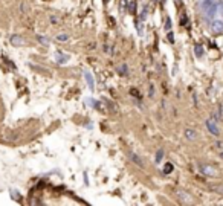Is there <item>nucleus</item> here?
Here are the masks:
<instances>
[{
  "label": "nucleus",
  "instance_id": "obj_2",
  "mask_svg": "<svg viewBox=\"0 0 223 206\" xmlns=\"http://www.w3.org/2000/svg\"><path fill=\"white\" fill-rule=\"evenodd\" d=\"M200 171L205 174V176H209V177H216L217 176V169L211 165H200Z\"/></svg>",
  "mask_w": 223,
  "mask_h": 206
},
{
  "label": "nucleus",
  "instance_id": "obj_10",
  "mask_svg": "<svg viewBox=\"0 0 223 206\" xmlns=\"http://www.w3.org/2000/svg\"><path fill=\"white\" fill-rule=\"evenodd\" d=\"M194 50H196V57H197V58H200V57L203 55V47H202V46L197 44V46L194 47Z\"/></svg>",
  "mask_w": 223,
  "mask_h": 206
},
{
  "label": "nucleus",
  "instance_id": "obj_8",
  "mask_svg": "<svg viewBox=\"0 0 223 206\" xmlns=\"http://www.w3.org/2000/svg\"><path fill=\"white\" fill-rule=\"evenodd\" d=\"M84 78H86V81L89 84V87L93 90V89H95V80H93L92 73H90V72H84Z\"/></svg>",
  "mask_w": 223,
  "mask_h": 206
},
{
  "label": "nucleus",
  "instance_id": "obj_23",
  "mask_svg": "<svg viewBox=\"0 0 223 206\" xmlns=\"http://www.w3.org/2000/svg\"><path fill=\"white\" fill-rule=\"evenodd\" d=\"M129 11H130V12H133V11H134V3H130V6H129Z\"/></svg>",
  "mask_w": 223,
  "mask_h": 206
},
{
  "label": "nucleus",
  "instance_id": "obj_19",
  "mask_svg": "<svg viewBox=\"0 0 223 206\" xmlns=\"http://www.w3.org/2000/svg\"><path fill=\"white\" fill-rule=\"evenodd\" d=\"M11 194L14 196V199H15V200H18V199H20V194H18V192H15L14 189H11Z\"/></svg>",
  "mask_w": 223,
  "mask_h": 206
},
{
  "label": "nucleus",
  "instance_id": "obj_17",
  "mask_svg": "<svg viewBox=\"0 0 223 206\" xmlns=\"http://www.w3.org/2000/svg\"><path fill=\"white\" fill-rule=\"evenodd\" d=\"M87 105H90V107H96V102H95V99L93 98H87Z\"/></svg>",
  "mask_w": 223,
  "mask_h": 206
},
{
  "label": "nucleus",
  "instance_id": "obj_24",
  "mask_svg": "<svg viewBox=\"0 0 223 206\" xmlns=\"http://www.w3.org/2000/svg\"><path fill=\"white\" fill-rule=\"evenodd\" d=\"M168 41H170V43H173V41H174V38H173V34H168Z\"/></svg>",
  "mask_w": 223,
  "mask_h": 206
},
{
  "label": "nucleus",
  "instance_id": "obj_22",
  "mask_svg": "<svg viewBox=\"0 0 223 206\" xmlns=\"http://www.w3.org/2000/svg\"><path fill=\"white\" fill-rule=\"evenodd\" d=\"M130 93H132V95H134V96H139V92H137V90H134V89H132V90H130Z\"/></svg>",
  "mask_w": 223,
  "mask_h": 206
},
{
  "label": "nucleus",
  "instance_id": "obj_16",
  "mask_svg": "<svg viewBox=\"0 0 223 206\" xmlns=\"http://www.w3.org/2000/svg\"><path fill=\"white\" fill-rule=\"evenodd\" d=\"M119 72H121L122 75H127V72H129V69H127V66H125V64H122V66L119 67Z\"/></svg>",
  "mask_w": 223,
  "mask_h": 206
},
{
  "label": "nucleus",
  "instance_id": "obj_5",
  "mask_svg": "<svg viewBox=\"0 0 223 206\" xmlns=\"http://www.w3.org/2000/svg\"><path fill=\"white\" fill-rule=\"evenodd\" d=\"M211 29L214 34H222L223 32V22L222 20H214L211 25Z\"/></svg>",
  "mask_w": 223,
  "mask_h": 206
},
{
  "label": "nucleus",
  "instance_id": "obj_15",
  "mask_svg": "<svg viewBox=\"0 0 223 206\" xmlns=\"http://www.w3.org/2000/svg\"><path fill=\"white\" fill-rule=\"evenodd\" d=\"M37 40H38V43H42V44H45V46L49 44V40H46V37H43V35H37Z\"/></svg>",
  "mask_w": 223,
  "mask_h": 206
},
{
  "label": "nucleus",
  "instance_id": "obj_3",
  "mask_svg": "<svg viewBox=\"0 0 223 206\" xmlns=\"http://www.w3.org/2000/svg\"><path fill=\"white\" fill-rule=\"evenodd\" d=\"M206 128H208V131L213 136H219V133H220V130H219V127H217V124H216L214 119H208L206 121Z\"/></svg>",
  "mask_w": 223,
  "mask_h": 206
},
{
  "label": "nucleus",
  "instance_id": "obj_6",
  "mask_svg": "<svg viewBox=\"0 0 223 206\" xmlns=\"http://www.w3.org/2000/svg\"><path fill=\"white\" fill-rule=\"evenodd\" d=\"M9 41H11L12 46H23V44H25V40H23L20 35H17V34L11 35V37H9Z\"/></svg>",
  "mask_w": 223,
  "mask_h": 206
},
{
  "label": "nucleus",
  "instance_id": "obj_1",
  "mask_svg": "<svg viewBox=\"0 0 223 206\" xmlns=\"http://www.w3.org/2000/svg\"><path fill=\"white\" fill-rule=\"evenodd\" d=\"M176 194L179 196V200H180L183 205H188V203L191 205V203H193V199H191V196H189L186 191H183V189H177Z\"/></svg>",
  "mask_w": 223,
  "mask_h": 206
},
{
  "label": "nucleus",
  "instance_id": "obj_12",
  "mask_svg": "<svg viewBox=\"0 0 223 206\" xmlns=\"http://www.w3.org/2000/svg\"><path fill=\"white\" fill-rule=\"evenodd\" d=\"M211 189H213V191H216V192H219V194H222V196H223V183H220V185H216V186H211Z\"/></svg>",
  "mask_w": 223,
  "mask_h": 206
},
{
  "label": "nucleus",
  "instance_id": "obj_20",
  "mask_svg": "<svg viewBox=\"0 0 223 206\" xmlns=\"http://www.w3.org/2000/svg\"><path fill=\"white\" fill-rule=\"evenodd\" d=\"M148 95H150V96L154 95V87H153V85H150V89H148Z\"/></svg>",
  "mask_w": 223,
  "mask_h": 206
},
{
  "label": "nucleus",
  "instance_id": "obj_9",
  "mask_svg": "<svg viewBox=\"0 0 223 206\" xmlns=\"http://www.w3.org/2000/svg\"><path fill=\"white\" fill-rule=\"evenodd\" d=\"M54 57H55L57 63H60V64H63V63H66V61L69 60V57H67V55H63L61 52H57V53H55Z\"/></svg>",
  "mask_w": 223,
  "mask_h": 206
},
{
  "label": "nucleus",
  "instance_id": "obj_14",
  "mask_svg": "<svg viewBox=\"0 0 223 206\" xmlns=\"http://www.w3.org/2000/svg\"><path fill=\"white\" fill-rule=\"evenodd\" d=\"M173 171V165L171 164H165V166H164V174H170Z\"/></svg>",
  "mask_w": 223,
  "mask_h": 206
},
{
  "label": "nucleus",
  "instance_id": "obj_7",
  "mask_svg": "<svg viewBox=\"0 0 223 206\" xmlns=\"http://www.w3.org/2000/svg\"><path fill=\"white\" fill-rule=\"evenodd\" d=\"M185 137H186L188 141H196L197 133H196L194 130H191V128H186V130H185Z\"/></svg>",
  "mask_w": 223,
  "mask_h": 206
},
{
  "label": "nucleus",
  "instance_id": "obj_21",
  "mask_svg": "<svg viewBox=\"0 0 223 206\" xmlns=\"http://www.w3.org/2000/svg\"><path fill=\"white\" fill-rule=\"evenodd\" d=\"M216 147H217L219 150H222V151H223V142H216Z\"/></svg>",
  "mask_w": 223,
  "mask_h": 206
},
{
  "label": "nucleus",
  "instance_id": "obj_26",
  "mask_svg": "<svg viewBox=\"0 0 223 206\" xmlns=\"http://www.w3.org/2000/svg\"><path fill=\"white\" fill-rule=\"evenodd\" d=\"M220 157H222V159H223V151H222V153H220Z\"/></svg>",
  "mask_w": 223,
  "mask_h": 206
},
{
  "label": "nucleus",
  "instance_id": "obj_13",
  "mask_svg": "<svg viewBox=\"0 0 223 206\" xmlns=\"http://www.w3.org/2000/svg\"><path fill=\"white\" fill-rule=\"evenodd\" d=\"M69 40V35L67 34H60V35H57V41H61V43H64V41Z\"/></svg>",
  "mask_w": 223,
  "mask_h": 206
},
{
  "label": "nucleus",
  "instance_id": "obj_11",
  "mask_svg": "<svg viewBox=\"0 0 223 206\" xmlns=\"http://www.w3.org/2000/svg\"><path fill=\"white\" fill-rule=\"evenodd\" d=\"M162 157H164V150H159L157 153H156V164H161L162 162Z\"/></svg>",
  "mask_w": 223,
  "mask_h": 206
},
{
  "label": "nucleus",
  "instance_id": "obj_25",
  "mask_svg": "<svg viewBox=\"0 0 223 206\" xmlns=\"http://www.w3.org/2000/svg\"><path fill=\"white\" fill-rule=\"evenodd\" d=\"M50 22H54V23H55V22H58V18H57V17H54V15H52V17H50Z\"/></svg>",
  "mask_w": 223,
  "mask_h": 206
},
{
  "label": "nucleus",
  "instance_id": "obj_18",
  "mask_svg": "<svg viewBox=\"0 0 223 206\" xmlns=\"http://www.w3.org/2000/svg\"><path fill=\"white\" fill-rule=\"evenodd\" d=\"M165 29H167V31L171 29V20H170V18H167V22H165Z\"/></svg>",
  "mask_w": 223,
  "mask_h": 206
},
{
  "label": "nucleus",
  "instance_id": "obj_4",
  "mask_svg": "<svg viewBox=\"0 0 223 206\" xmlns=\"http://www.w3.org/2000/svg\"><path fill=\"white\" fill-rule=\"evenodd\" d=\"M127 156L132 159V162L133 164H136V165H139L141 168H144V162H142V159L136 154V153H133V151H130V150H127Z\"/></svg>",
  "mask_w": 223,
  "mask_h": 206
}]
</instances>
